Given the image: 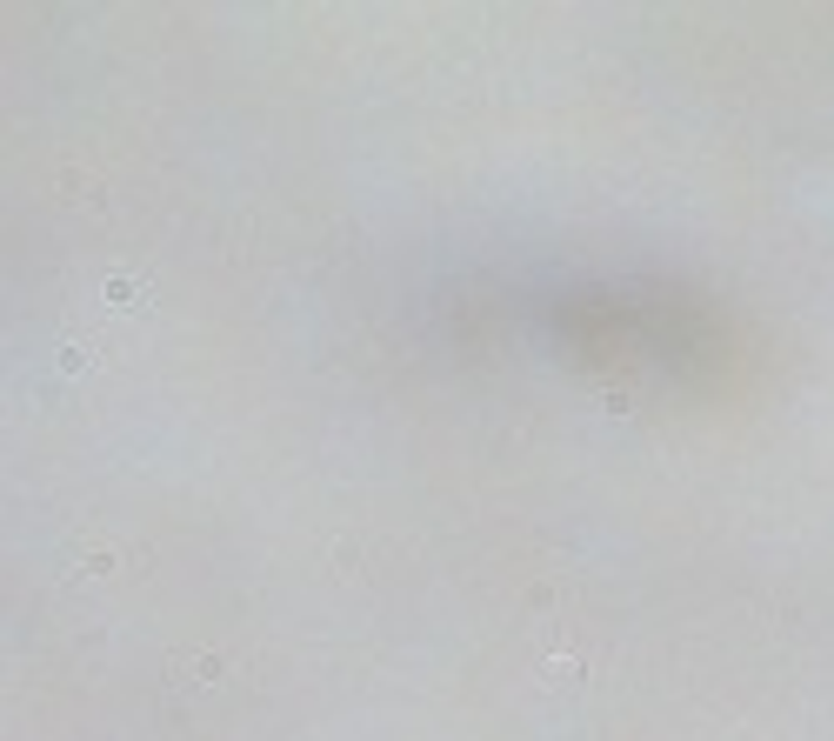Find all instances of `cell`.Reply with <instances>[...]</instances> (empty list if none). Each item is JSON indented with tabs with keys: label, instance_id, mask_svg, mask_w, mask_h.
<instances>
[{
	"label": "cell",
	"instance_id": "6da1fadb",
	"mask_svg": "<svg viewBox=\"0 0 834 741\" xmlns=\"http://www.w3.org/2000/svg\"><path fill=\"white\" fill-rule=\"evenodd\" d=\"M107 308H141V288L127 274H107Z\"/></svg>",
	"mask_w": 834,
	"mask_h": 741
},
{
	"label": "cell",
	"instance_id": "7a4b0ae2",
	"mask_svg": "<svg viewBox=\"0 0 834 741\" xmlns=\"http://www.w3.org/2000/svg\"><path fill=\"white\" fill-rule=\"evenodd\" d=\"M174 681H220V662H214V654H194V662H181Z\"/></svg>",
	"mask_w": 834,
	"mask_h": 741
},
{
	"label": "cell",
	"instance_id": "3957f363",
	"mask_svg": "<svg viewBox=\"0 0 834 741\" xmlns=\"http://www.w3.org/2000/svg\"><path fill=\"white\" fill-rule=\"evenodd\" d=\"M548 681H581V662H574V654H554V662H548Z\"/></svg>",
	"mask_w": 834,
	"mask_h": 741
},
{
	"label": "cell",
	"instance_id": "277c9868",
	"mask_svg": "<svg viewBox=\"0 0 834 741\" xmlns=\"http://www.w3.org/2000/svg\"><path fill=\"white\" fill-rule=\"evenodd\" d=\"M94 355H88V347H60V367H67V375H80V367H88Z\"/></svg>",
	"mask_w": 834,
	"mask_h": 741
}]
</instances>
